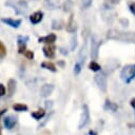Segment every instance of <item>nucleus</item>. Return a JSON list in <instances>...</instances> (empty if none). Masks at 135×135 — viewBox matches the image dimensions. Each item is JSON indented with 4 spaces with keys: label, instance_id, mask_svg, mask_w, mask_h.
<instances>
[{
    "label": "nucleus",
    "instance_id": "nucleus-1",
    "mask_svg": "<svg viewBox=\"0 0 135 135\" xmlns=\"http://www.w3.org/2000/svg\"><path fill=\"white\" fill-rule=\"evenodd\" d=\"M6 6H11L15 9L16 14H20L23 15L26 12L27 8V4L25 1H13V0H8V2L5 3Z\"/></svg>",
    "mask_w": 135,
    "mask_h": 135
},
{
    "label": "nucleus",
    "instance_id": "nucleus-2",
    "mask_svg": "<svg viewBox=\"0 0 135 135\" xmlns=\"http://www.w3.org/2000/svg\"><path fill=\"white\" fill-rule=\"evenodd\" d=\"M120 77H121V79L124 81V82H127V83H129L134 77H135V65H127V66H124L123 69H122V71H121V73H120Z\"/></svg>",
    "mask_w": 135,
    "mask_h": 135
},
{
    "label": "nucleus",
    "instance_id": "nucleus-3",
    "mask_svg": "<svg viewBox=\"0 0 135 135\" xmlns=\"http://www.w3.org/2000/svg\"><path fill=\"white\" fill-rule=\"evenodd\" d=\"M90 121V111L86 104L82 105V113L80 116V120H79V124H78V129H82L83 127H85Z\"/></svg>",
    "mask_w": 135,
    "mask_h": 135
},
{
    "label": "nucleus",
    "instance_id": "nucleus-4",
    "mask_svg": "<svg viewBox=\"0 0 135 135\" xmlns=\"http://www.w3.org/2000/svg\"><path fill=\"white\" fill-rule=\"evenodd\" d=\"M94 80L101 91H105L108 82H107V75L104 74V72H100V73L96 74L94 77Z\"/></svg>",
    "mask_w": 135,
    "mask_h": 135
},
{
    "label": "nucleus",
    "instance_id": "nucleus-5",
    "mask_svg": "<svg viewBox=\"0 0 135 135\" xmlns=\"http://www.w3.org/2000/svg\"><path fill=\"white\" fill-rule=\"evenodd\" d=\"M17 124V117L14 115H7L3 118V126L7 130H12Z\"/></svg>",
    "mask_w": 135,
    "mask_h": 135
},
{
    "label": "nucleus",
    "instance_id": "nucleus-6",
    "mask_svg": "<svg viewBox=\"0 0 135 135\" xmlns=\"http://www.w3.org/2000/svg\"><path fill=\"white\" fill-rule=\"evenodd\" d=\"M28 40V37H23V36H18L17 38V45H18V53L19 54H24L26 51V42Z\"/></svg>",
    "mask_w": 135,
    "mask_h": 135
},
{
    "label": "nucleus",
    "instance_id": "nucleus-7",
    "mask_svg": "<svg viewBox=\"0 0 135 135\" xmlns=\"http://www.w3.org/2000/svg\"><path fill=\"white\" fill-rule=\"evenodd\" d=\"M99 44H100V43L97 41L96 37H95V36H92V38H91V56H92L94 59L97 58Z\"/></svg>",
    "mask_w": 135,
    "mask_h": 135
},
{
    "label": "nucleus",
    "instance_id": "nucleus-8",
    "mask_svg": "<svg viewBox=\"0 0 135 135\" xmlns=\"http://www.w3.org/2000/svg\"><path fill=\"white\" fill-rule=\"evenodd\" d=\"M1 22L4 24L13 27V28H18L21 25V20L20 19H12V18H1Z\"/></svg>",
    "mask_w": 135,
    "mask_h": 135
},
{
    "label": "nucleus",
    "instance_id": "nucleus-9",
    "mask_svg": "<svg viewBox=\"0 0 135 135\" xmlns=\"http://www.w3.org/2000/svg\"><path fill=\"white\" fill-rule=\"evenodd\" d=\"M43 54L46 58L49 59H53L55 57V45L54 44H46L43 46L42 49Z\"/></svg>",
    "mask_w": 135,
    "mask_h": 135
},
{
    "label": "nucleus",
    "instance_id": "nucleus-10",
    "mask_svg": "<svg viewBox=\"0 0 135 135\" xmlns=\"http://www.w3.org/2000/svg\"><path fill=\"white\" fill-rule=\"evenodd\" d=\"M42 18H43V13L41 11H37L30 16V21L32 24H38L41 22Z\"/></svg>",
    "mask_w": 135,
    "mask_h": 135
},
{
    "label": "nucleus",
    "instance_id": "nucleus-11",
    "mask_svg": "<svg viewBox=\"0 0 135 135\" xmlns=\"http://www.w3.org/2000/svg\"><path fill=\"white\" fill-rule=\"evenodd\" d=\"M56 39H57V37H56L55 34H49L44 37L38 38V42H43L45 44H53L56 41Z\"/></svg>",
    "mask_w": 135,
    "mask_h": 135
},
{
    "label": "nucleus",
    "instance_id": "nucleus-12",
    "mask_svg": "<svg viewBox=\"0 0 135 135\" xmlns=\"http://www.w3.org/2000/svg\"><path fill=\"white\" fill-rule=\"evenodd\" d=\"M54 91V85L53 84H43L40 89V94L42 97H47L52 94V92Z\"/></svg>",
    "mask_w": 135,
    "mask_h": 135
},
{
    "label": "nucleus",
    "instance_id": "nucleus-13",
    "mask_svg": "<svg viewBox=\"0 0 135 135\" xmlns=\"http://www.w3.org/2000/svg\"><path fill=\"white\" fill-rule=\"evenodd\" d=\"M16 85H17L16 80L9 79L7 81V93H8V96L9 97H12L14 95V93L16 92Z\"/></svg>",
    "mask_w": 135,
    "mask_h": 135
},
{
    "label": "nucleus",
    "instance_id": "nucleus-14",
    "mask_svg": "<svg viewBox=\"0 0 135 135\" xmlns=\"http://www.w3.org/2000/svg\"><path fill=\"white\" fill-rule=\"evenodd\" d=\"M44 115H45V111H44V109H38L37 111L31 113V116H32L34 119H36V120H40L41 118L44 117Z\"/></svg>",
    "mask_w": 135,
    "mask_h": 135
},
{
    "label": "nucleus",
    "instance_id": "nucleus-15",
    "mask_svg": "<svg viewBox=\"0 0 135 135\" xmlns=\"http://www.w3.org/2000/svg\"><path fill=\"white\" fill-rule=\"evenodd\" d=\"M41 68H43V69H45V70H49V71H51V72H53V73H55V72L57 71L55 64H54L53 62H51V61H44V62H42V63H41Z\"/></svg>",
    "mask_w": 135,
    "mask_h": 135
},
{
    "label": "nucleus",
    "instance_id": "nucleus-16",
    "mask_svg": "<svg viewBox=\"0 0 135 135\" xmlns=\"http://www.w3.org/2000/svg\"><path fill=\"white\" fill-rule=\"evenodd\" d=\"M83 63H84V58L78 60V61L75 63V65H74V74H75V75H79V73H80L81 70H82Z\"/></svg>",
    "mask_w": 135,
    "mask_h": 135
},
{
    "label": "nucleus",
    "instance_id": "nucleus-17",
    "mask_svg": "<svg viewBox=\"0 0 135 135\" xmlns=\"http://www.w3.org/2000/svg\"><path fill=\"white\" fill-rule=\"evenodd\" d=\"M13 109L16 112H26V111H28V107L24 103H15L13 105Z\"/></svg>",
    "mask_w": 135,
    "mask_h": 135
},
{
    "label": "nucleus",
    "instance_id": "nucleus-18",
    "mask_svg": "<svg viewBox=\"0 0 135 135\" xmlns=\"http://www.w3.org/2000/svg\"><path fill=\"white\" fill-rule=\"evenodd\" d=\"M105 110H109V111H112V112H115L117 110V104H115L114 102H111L109 99L105 100V103H104V107H103Z\"/></svg>",
    "mask_w": 135,
    "mask_h": 135
},
{
    "label": "nucleus",
    "instance_id": "nucleus-19",
    "mask_svg": "<svg viewBox=\"0 0 135 135\" xmlns=\"http://www.w3.org/2000/svg\"><path fill=\"white\" fill-rule=\"evenodd\" d=\"M89 69L91 70V71H94V72H98V71H100V65L96 62V61H91L90 62V64H89Z\"/></svg>",
    "mask_w": 135,
    "mask_h": 135
},
{
    "label": "nucleus",
    "instance_id": "nucleus-20",
    "mask_svg": "<svg viewBox=\"0 0 135 135\" xmlns=\"http://www.w3.org/2000/svg\"><path fill=\"white\" fill-rule=\"evenodd\" d=\"M5 55H6V47L3 44V42L0 41V57L3 58V57H5Z\"/></svg>",
    "mask_w": 135,
    "mask_h": 135
},
{
    "label": "nucleus",
    "instance_id": "nucleus-21",
    "mask_svg": "<svg viewBox=\"0 0 135 135\" xmlns=\"http://www.w3.org/2000/svg\"><path fill=\"white\" fill-rule=\"evenodd\" d=\"M24 56L27 58V59H33L34 58V53L32 51H25L24 52Z\"/></svg>",
    "mask_w": 135,
    "mask_h": 135
},
{
    "label": "nucleus",
    "instance_id": "nucleus-22",
    "mask_svg": "<svg viewBox=\"0 0 135 135\" xmlns=\"http://www.w3.org/2000/svg\"><path fill=\"white\" fill-rule=\"evenodd\" d=\"M5 94H6V89H5V86L0 82V97L4 96Z\"/></svg>",
    "mask_w": 135,
    "mask_h": 135
},
{
    "label": "nucleus",
    "instance_id": "nucleus-23",
    "mask_svg": "<svg viewBox=\"0 0 135 135\" xmlns=\"http://www.w3.org/2000/svg\"><path fill=\"white\" fill-rule=\"evenodd\" d=\"M130 9H131V12L135 15V3H131V4H130Z\"/></svg>",
    "mask_w": 135,
    "mask_h": 135
},
{
    "label": "nucleus",
    "instance_id": "nucleus-24",
    "mask_svg": "<svg viewBox=\"0 0 135 135\" xmlns=\"http://www.w3.org/2000/svg\"><path fill=\"white\" fill-rule=\"evenodd\" d=\"M131 105H132V108H134L135 109V98H133V99H131Z\"/></svg>",
    "mask_w": 135,
    "mask_h": 135
},
{
    "label": "nucleus",
    "instance_id": "nucleus-25",
    "mask_svg": "<svg viewBox=\"0 0 135 135\" xmlns=\"http://www.w3.org/2000/svg\"><path fill=\"white\" fill-rule=\"evenodd\" d=\"M89 135H97V134H96L95 131H92V130H91V131H89Z\"/></svg>",
    "mask_w": 135,
    "mask_h": 135
},
{
    "label": "nucleus",
    "instance_id": "nucleus-26",
    "mask_svg": "<svg viewBox=\"0 0 135 135\" xmlns=\"http://www.w3.org/2000/svg\"><path fill=\"white\" fill-rule=\"evenodd\" d=\"M5 112H6V109H3V110H1V111H0V117H1V115H3Z\"/></svg>",
    "mask_w": 135,
    "mask_h": 135
},
{
    "label": "nucleus",
    "instance_id": "nucleus-27",
    "mask_svg": "<svg viewBox=\"0 0 135 135\" xmlns=\"http://www.w3.org/2000/svg\"><path fill=\"white\" fill-rule=\"evenodd\" d=\"M0 135H2V127H0Z\"/></svg>",
    "mask_w": 135,
    "mask_h": 135
}]
</instances>
